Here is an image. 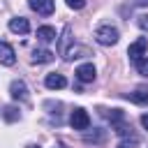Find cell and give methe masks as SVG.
<instances>
[{"label":"cell","instance_id":"9","mask_svg":"<svg viewBox=\"0 0 148 148\" xmlns=\"http://www.w3.org/2000/svg\"><path fill=\"white\" fill-rule=\"evenodd\" d=\"M9 92H12V97L14 99H28V86H25V81H12V86H9Z\"/></svg>","mask_w":148,"mask_h":148},{"label":"cell","instance_id":"14","mask_svg":"<svg viewBox=\"0 0 148 148\" xmlns=\"http://www.w3.org/2000/svg\"><path fill=\"white\" fill-rule=\"evenodd\" d=\"M2 116H5V120H9V123L18 120V111H16L14 106H5V109H2Z\"/></svg>","mask_w":148,"mask_h":148},{"label":"cell","instance_id":"20","mask_svg":"<svg viewBox=\"0 0 148 148\" xmlns=\"http://www.w3.org/2000/svg\"><path fill=\"white\" fill-rule=\"evenodd\" d=\"M58 148H62V146H58Z\"/></svg>","mask_w":148,"mask_h":148},{"label":"cell","instance_id":"11","mask_svg":"<svg viewBox=\"0 0 148 148\" xmlns=\"http://www.w3.org/2000/svg\"><path fill=\"white\" fill-rule=\"evenodd\" d=\"M130 102H134V104H143V106H148V90L146 88H136L134 92H127L125 95Z\"/></svg>","mask_w":148,"mask_h":148},{"label":"cell","instance_id":"17","mask_svg":"<svg viewBox=\"0 0 148 148\" xmlns=\"http://www.w3.org/2000/svg\"><path fill=\"white\" fill-rule=\"evenodd\" d=\"M136 25H139L141 30H148V14H141V16H136Z\"/></svg>","mask_w":148,"mask_h":148},{"label":"cell","instance_id":"1","mask_svg":"<svg viewBox=\"0 0 148 148\" xmlns=\"http://www.w3.org/2000/svg\"><path fill=\"white\" fill-rule=\"evenodd\" d=\"M95 39H97V44H102V46H113V44H118V39H120V32H118V28H113V25H99L97 30H95Z\"/></svg>","mask_w":148,"mask_h":148},{"label":"cell","instance_id":"15","mask_svg":"<svg viewBox=\"0 0 148 148\" xmlns=\"http://www.w3.org/2000/svg\"><path fill=\"white\" fill-rule=\"evenodd\" d=\"M134 65H136V72H139L141 76H146V79H148V56H146V58H141V60H136Z\"/></svg>","mask_w":148,"mask_h":148},{"label":"cell","instance_id":"5","mask_svg":"<svg viewBox=\"0 0 148 148\" xmlns=\"http://www.w3.org/2000/svg\"><path fill=\"white\" fill-rule=\"evenodd\" d=\"M28 5H30L32 12H37V14H42V16H49V14H53V9H56V2H53V0H28Z\"/></svg>","mask_w":148,"mask_h":148},{"label":"cell","instance_id":"13","mask_svg":"<svg viewBox=\"0 0 148 148\" xmlns=\"http://www.w3.org/2000/svg\"><path fill=\"white\" fill-rule=\"evenodd\" d=\"M69 39H72V28H69V25H65V28H62V37H60V53H65V51H67Z\"/></svg>","mask_w":148,"mask_h":148},{"label":"cell","instance_id":"8","mask_svg":"<svg viewBox=\"0 0 148 148\" xmlns=\"http://www.w3.org/2000/svg\"><path fill=\"white\" fill-rule=\"evenodd\" d=\"M9 30L16 32V35H25V32L30 30V23H28V18H23V16H14V18H9Z\"/></svg>","mask_w":148,"mask_h":148},{"label":"cell","instance_id":"7","mask_svg":"<svg viewBox=\"0 0 148 148\" xmlns=\"http://www.w3.org/2000/svg\"><path fill=\"white\" fill-rule=\"evenodd\" d=\"M44 86L49 88V90H60V88H65L67 86V79L62 76V74H46V79H44Z\"/></svg>","mask_w":148,"mask_h":148},{"label":"cell","instance_id":"4","mask_svg":"<svg viewBox=\"0 0 148 148\" xmlns=\"http://www.w3.org/2000/svg\"><path fill=\"white\" fill-rule=\"evenodd\" d=\"M95 76H97V69H95L92 62H83V65L76 67V79H79L81 83H92Z\"/></svg>","mask_w":148,"mask_h":148},{"label":"cell","instance_id":"3","mask_svg":"<svg viewBox=\"0 0 148 148\" xmlns=\"http://www.w3.org/2000/svg\"><path fill=\"white\" fill-rule=\"evenodd\" d=\"M69 125L74 127V130H88V125H90V116H88V111L86 109H74L72 111V116H69Z\"/></svg>","mask_w":148,"mask_h":148},{"label":"cell","instance_id":"18","mask_svg":"<svg viewBox=\"0 0 148 148\" xmlns=\"http://www.w3.org/2000/svg\"><path fill=\"white\" fill-rule=\"evenodd\" d=\"M141 125L148 130V113H143V116H141Z\"/></svg>","mask_w":148,"mask_h":148},{"label":"cell","instance_id":"12","mask_svg":"<svg viewBox=\"0 0 148 148\" xmlns=\"http://www.w3.org/2000/svg\"><path fill=\"white\" fill-rule=\"evenodd\" d=\"M53 58H56V53L49 49H35L32 51V62H51Z\"/></svg>","mask_w":148,"mask_h":148},{"label":"cell","instance_id":"2","mask_svg":"<svg viewBox=\"0 0 148 148\" xmlns=\"http://www.w3.org/2000/svg\"><path fill=\"white\" fill-rule=\"evenodd\" d=\"M146 49H148V39H146V37H139L136 42H132V44H130V49H127L130 60H132V62H136V60L146 58Z\"/></svg>","mask_w":148,"mask_h":148},{"label":"cell","instance_id":"6","mask_svg":"<svg viewBox=\"0 0 148 148\" xmlns=\"http://www.w3.org/2000/svg\"><path fill=\"white\" fill-rule=\"evenodd\" d=\"M14 62H16V51H14V46L7 44V42H0V65L12 67Z\"/></svg>","mask_w":148,"mask_h":148},{"label":"cell","instance_id":"10","mask_svg":"<svg viewBox=\"0 0 148 148\" xmlns=\"http://www.w3.org/2000/svg\"><path fill=\"white\" fill-rule=\"evenodd\" d=\"M37 39H39V42H44V44L56 42V39H58L56 28H51V25H39V28H37Z\"/></svg>","mask_w":148,"mask_h":148},{"label":"cell","instance_id":"19","mask_svg":"<svg viewBox=\"0 0 148 148\" xmlns=\"http://www.w3.org/2000/svg\"><path fill=\"white\" fill-rule=\"evenodd\" d=\"M134 5H139V7H148V0H132Z\"/></svg>","mask_w":148,"mask_h":148},{"label":"cell","instance_id":"16","mask_svg":"<svg viewBox=\"0 0 148 148\" xmlns=\"http://www.w3.org/2000/svg\"><path fill=\"white\" fill-rule=\"evenodd\" d=\"M69 9H83L86 7V0H65Z\"/></svg>","mask_w":148,"mask_h":148}]
</instances>
